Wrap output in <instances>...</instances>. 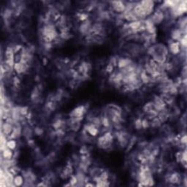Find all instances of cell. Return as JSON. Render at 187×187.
<instances>
[{
  "instance_id": "5bb4252c",
  "label": "cell",
  "mask_w": 187,
  "mask_h": 187,
  "mask_svg": "<svg viewBox=\"0 0 187 187\" xmlns=\"http://www.w3.org/2000/svg\"><path fill=\"white\" fill-rule=\"evenodd\" d=\"M150 127V121L146 118L142 119V128L144 129H147Z\"/></svg>"
},
{
  "instance_id": "277c9868",
  "label": "cell",
  "mask_w": 187,
  "mask_h": 187,
  "mask_svg": "<svg viewBox=\"0 0 187 187\" xmlns=\"http://www.w3.org/2000/svg\"><path fill=\"white\" fill-rule=\"evenodd\" d=\"M165 16L164 11H162V10H159L155 11L153 13V14L151 16L149 19L151 21V22L153 23L154 25H158V24H162V22L165 20Z\"/></svg>"
},
{
  "instance_id": "7a4b0ae2",
  "label": "cell",
  "mask_w": 187,
  "mask_h": 187,
  "mask_svg": "<svg viewBox=\"0 0 187 187\" xmlns=\"http://www.w3.org/2000/svg\"><path fill=\"white\" fill-rule=\"evenodd\" d=\"M86 109L85 106L80 105L76 107L72 110L71 113H70V118H75V119H79L80 121H82L84 118V114L86 113Z\"/></svg>"
},
{
  "instance_id": "30bf717a",
  "label": "cell",
  "mask_w": 187,
  "mask_h": 187,
  "mask_svg": "<svg viewBox=\"0 0 187 187\" xmlns=\"http://www.w3.org/2000/svg\"><path fill=\"white\" fill-rule=\"evenodd\" d=\"M24 181H25V179H24V175H17L16 176H14V179H13V184H15V186H20L24 185Z\"/></svg>"
},
{
  "instance_id": "52a82bcc",
  "label": "cell",
  "mask_w": 187,
  "mask_h": 187,
  "mask_svg": "<svg viewBox=\"0 0 187 187\" xmlns=\"http://www.w3.org/2000/svg\"><path fill=\"white\" fill-rule=\"evenodd\" d=\"M166 180L172 184L176 185L180 184L181 181H182V178H181L180 174H178V173L173 172V173H170V175H168V178H166Z\"/></svg>"
},
{
  "instance_id": "8fae6325",
  "label": "cell",
  "mask_w": 187,
  "mask_h": 187,
  "mask_svg": "<svg viewBox=\"0 0 187 187\" xmlns=\"http://www.w3.org/2000/svg\"><path fill=\"white\" fill-rule=\"evenodd\" d=\"M13 156V150L10 149V148H5L3 152V157L5 159H12Z\"/></svg>"
},
{
  "instance_id": "6da1fadb",
  "label": "cell",
  "mask_w": 187,
  "mask_h": 187,
  "mask_svg": "<svg viewBox=\"0 0 187 187\" xmlns=\"http://www.w3.org/2000/svg\"><path fill=\"white\" fill-rule=\"evenodd\" d=\"M114 137L110 132H106L102 135L98 137L97 140V145L99 148L103 150H107L110 148L113 142Z\"/></svg>"
},
{
  "instance_id": "9a60e30c",
  "label": "cell",
  "mask_w": 187,
  "mask_h": 187,
  "mask_svg": "<svg viewBox=\"0 0 187 187\" xmlns=\"http://www.w3.org/2000/svg\"><path fill=\"white\" fill-rule=\"evenodd\" d=\"M114 68H115V67L113 66L112 64H107L106 67H105V72H106V73H108V74H109V75H110V74H112L113 72H114Z\"/></svg>"
},
{
  "instance_id": "e0dca14e",
  "label": "cell",
  "mask_w": 187,
  "mask_h": 187,
  "mask_svg": "<svg viewBox=\"0 0 187 187\" xmlns=\"http://www.w3.org/2000/svg\"><path fill=\"white\" fill-rule=\"evenodd\" d=\"M34 133L37 135H42L43 133V130L40 127H36L34 129Z\"/></svg>"
},
{
  "instance_id": "9c48e42d",
  "label": "cell",
  "mask_w": 187,
  "mask_h": 187,
  "mask_svg": "<svg viewBox=\"0 0 187 187\" xmlns=\"http://www.w3.org/2000/svg\"><path fill=\"white\" fill-rule=\"evenodd\" d=\"M13 129H14V127H13V124L8 123V122H5V124H3L2 127V130L4 134L5 135H7V136H10L11 135V133L13 132Z\"/></svg>"
},
{
  "instance_id": "2e32d148",
  "label": "cell",
  "mask_w": 187,
  "mask_h": 187,
  "mask_svg": "<svg viewBox=\"0 0 187 187\" xmlns=\"http://www.w3.org/2000/svg\"><path fill=\"white\" fill-rule=\"evenodd\" d=\"M79 152L81 154V155H87V154H89V149H88L86 146H81V148H80Z\"/></svg>"
},
{
  "instance_id": "3957f363",
  "label": "cell",
  "mask_w": 187,
  "mask_h": 187,
  "mask_svg": "<svg viewBox=\"0 0 187 187\" xmlns=\"http://www.w3.org/2000/svg\"><path fill=\"white\" fill-rule=\"evenodd\" d=\"M140 4L143 8L147 17H149L153 14V13L154 12V8H155V2L154 1H149V0L141 1L140 2Z\"/></svg>"
},
{
  "instance_id": "7c38bea8",
  "label": "cell",
  "mask_w": 187,
  "mask_h": 187,
  "mask_svg": "<svg viewBox=\"0 0 187 187\" xmlns=\"http://www.w3.org/2000/svg\"><path fill=\"white\" fill-rule=\"evenodd\" d=\"M6 146H7V148H10V149L14 151L17 147V142L15 140L10 139V140H9L6 143Z\"/></svg>"
},
{
  "instance_id": "5b68a950",
  "label": "cell",
  "mask_w": 187,
  "mask_h": 187,
  "mask_svg": "<svg viewBox=\"0 0 187 187\" xmlns=\"http://www.w3.org/2000/svg\"><path fill=\"white\" fill-rule=\"evenodd\" d=\"M168 51L169 53L171 54L174 55V56H178L181 52V48L180 45V43L177 41H173L171 40L168 45Z\"/></svg>"
},
{
  "instance_id": "4fadbf2b",
  "label": "cell",
  "mask_w": 187,
  "mask_h": 187,
  "mask_svg": "<svg viewBox=\"0 0 187 187\" xmlns=\"http://www.w3.org/2000/svg\"><path fill=\"white\" fill-rule=\"evenodd\" d=\"M134 126L135 127V129H137V130H140V129H142V119L140 118H137V119L135 120Z\"/></svg>"
},
{
  "instance_id": "8992f818",
  "label": "cell",
  "mask_w": 187,
  "mask_h": 187,
  "mask_svg": "<svg viewBox=\"0 0 187 187\" xmlns=\"http://www.w3.org/2000/svg\"><path fill=\"white\" fill-rule=\"evenodd\" d=\"M111 7L114 12L119 13V14H122L126 10V4L124 2L121 1H114L110 2Z\"/></svg>"
},
{
  "instance_id": "ba28073f",
  "label": "cell",
  "mask_w": 187,
  "mask_h": 187,
  "mask_svg": "<svg viewBox=\"0 0 187 187\" xmlns=\"http://www.w3.org/2000/svg\"><path fill=\"white\" fill-rule=\"evenodd\" d=\"M155 110V106H154V103L153 101H149V102H146L143 107V112L145 115L149 113L152 110Z\"/></svg>"
}]
</instances>
